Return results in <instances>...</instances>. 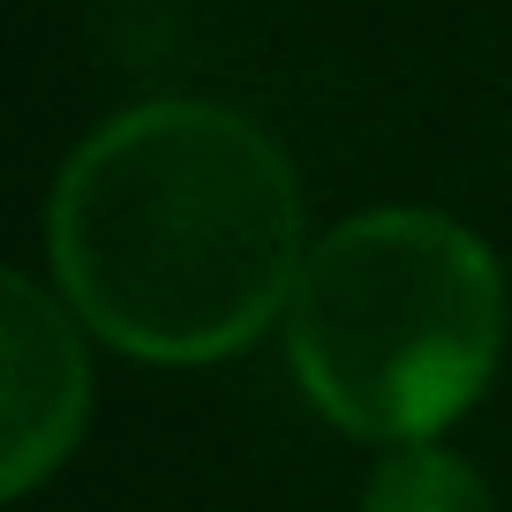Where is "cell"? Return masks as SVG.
I'll list each match as a JSON object with an SVG mask.
<instances>
[{"label":"cell","mask_w":512,"mask_h":512,"mask_svg":"<svg viewBox=\"0 0 512 512\" xmlns=\"http://www.w3.org/2000/svg\"><path fill=\"white\" fill-rule=\"evenodd\" d=\"M302 400L362 445H422L482 400L505 347V272L482 234L384 204L309 241L287 294Z\"/></svg>","instance_id":"obj_2"},{"label":"cell","mask_w":512,"mask_h":512,"mask_svg":"<svg viewBox=\"0 0 512 512\" xmlns=\"http://www.w3.org/2000/svg\"><path fill=\"white\" fill-rule=\"evenodd\" d=\"M76 309L61 287H38L31 272L0 279V347H8V497H31L53 467L76 452L91 415V354H83Z\"/></svg>","instance_id":"obj_3"},{"label":"cell","mask_w":512,"mask_h":512,"mask_svg":"<svg viewBox=\"0 0 512 512\" xmlns=\"http://www.w3.org/2000/svg\"><path fill=\"white\" fill-rule=\"evenodd\" d=\"M362 512H490V497L460 452L422 437V445H384L377 475L362 490Z\"/></svg>","instance_id":"obj_4"},{"label":"cell","mask_w":512,"mask_h":512,"mask_svg":"<svg viewBox=\"0 0 512 512\" xmlns=\"http://www.w3.org/2000/svg\"><path fill=\"white\" fill-rule=\"evenodd\" d=\"M302 181L234 106L144 98L68 151L46 204L61 302L159 369L241 354L302 279Z\"/></svg>","instance_id":"obj_1"}]
</instances>
